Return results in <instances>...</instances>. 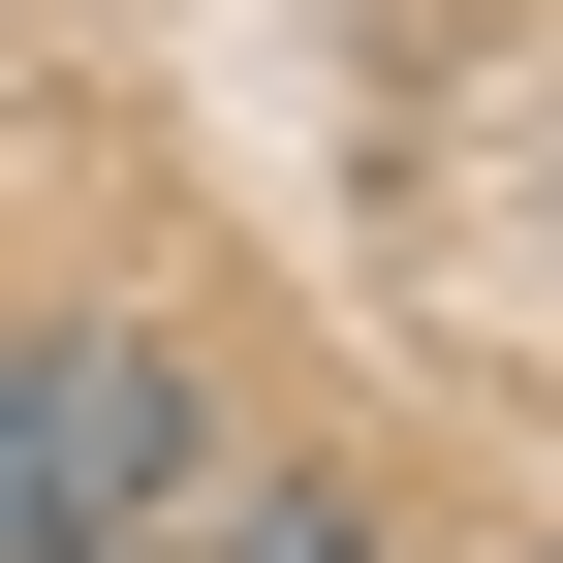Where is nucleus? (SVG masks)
Instances as JSON below:
<instances>
[{"label":"nucleus","instance_id":"f257e3e1","mask_svg":"<svg viewBox=\"0 0 563 563\" xmlns=\"http://www.w3.org/2000/svg\"><path fill=\"white\" fill-rule=\"evenodd\" d=\"M157 501H188V376L0 313V563H157Z\"/></svg>","mask_w":563,"mask_h":563}]
</instances>
